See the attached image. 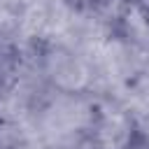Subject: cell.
<instances>
[{
	"instance_id": "obj_2",
	"label": "cell",
	"mask_w": 149,
	"mask_h": 149,
	"mask_svg": "<svg viewBox=\"0 0 149 149\" xmlns=\"http://www.w3.org/2000/svg\"><path fill=\"white\" fill-rule=\"evenodd\" d=\"M74 9H98V7H102L107 0H68Z\"/></svg>"
},
{
	"instance_id": "obj_1",
	"label": "cell",
	"mask_w": 149,
	"mask_h": 149,
	"mask_svg": "<svg viewBox=\"0 0 149 149\" xmlns=\"http://www.w3.org/2000/svg\"><path fill=\"white\" fill-rule=\"evenodd\" d=\"M130 9L140 19V23L149 30V0H130Z\"/></svg>"
}]
</instances>
